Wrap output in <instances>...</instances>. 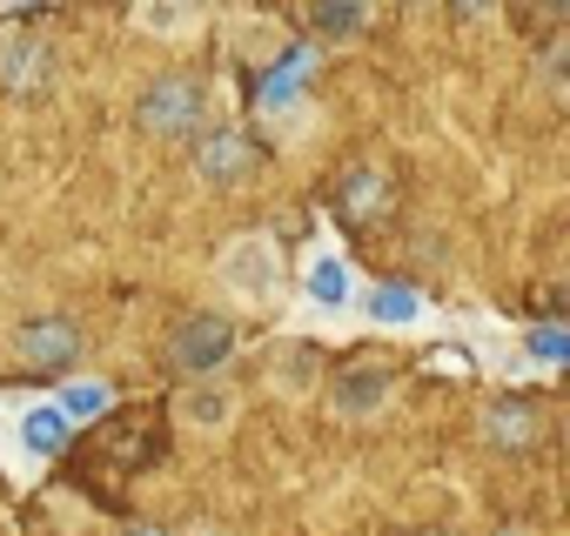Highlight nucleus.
Instances as JSON below:
<instances>
[{
    "label": "nucleus",
    "mask_w": 570,
    "mask_h": 536,
    "mask_svg": "<svg viewBox=\"0 0 570 536\" xmlns=\"http://www.w3.org/2000/svg\"><path fill=\"white\" fill-rule=\"evenodd\" d=\"M303 289H309L323 309H343V302H350V268H343L336 255H316V261H309V276H303Z\"/></svg>",
    "instance_id": "nucleus-13"
},
{
    "label": "nucleus",
    "mask_w": 570,
    "mask_h": 536,
    "mask_svg": "<svg viewBox=\"0 0 570 536\" xmlns=\"http://www.w3.org/2000/svg\"><path fill=\"white\" fill-rule=\"evenodd\" d=\"M262 376H268L275 396H316V389H323V356L289 336V343H275V349L262 356Z\"/></svg>",
    "instance_id": "nucleus-6"
},
{
    "label": "nucleus",
    "mask_w": 570,
    "mask_h": 536,
    "mask_svg": "<svg viewBox=\"0 0 570 536\" xmlns=\"http://www.w3.org/2000/svg\"><path fill=\"white\" fill-rule=\"evenodd\" d=\"M0 81H8L14 95L41 88V81H48V41H35V34H14V41H0Z\"/></svg>",
    "instance_id": "nucleus-9"
},
{
    "label": "nucleus",
    "mask_w": 570,
    "mask_h": 536,
    "mask_svg": "<svg viewBox=\"0 0 570 536\" xmlns=\"http://www.w3.org/2000/svg\"><path fill=\"white\" fill-rule=\"evenodd\" d=\"M21 356H28V363H68V356H75V322L48 316V322L21 329Z\"/></svg>",
    "instance_id": "nucleus-11"
},
{
    "label": "nucleus",
    "mask_w": 570,
    "mask_h": 536,
    "mask_svg": "<svg viewBox=\"0 0 570 536\" xmlns=\"http://www.w3.org/2000/svg\"><path fill=\"white\" fill-rule=\"evenodd\" d=\"M248 168H255L248 135L215 128V135H202V141H195V175H202L208 188H235V181H248Z\"/></svg>",
    "instance_id": "nucleus-5"
},
{
    "label": "nucleus",
    "mask_w": 570,
    "mask_h": 536,
    "mask_svg": "<svg viewBox=\"0 0 570 536\" xmlns=\"http://www.w3.org/2000/svg\"><path fill=\"white\" fill-rule=\"evenodd\" d=\"M416 316H423V296H416V289H396V282H390V289L370 296V322H383V329H403V322H416Z\"/></svg>",
    "instance_id": "nucleus-14"
},
{
    "label": "nucleus",
    "mask_w": 570,
    "mask_h": 536,
    "mask_svg": "<svg viewBox=\"0 0 570 536\" xmlns=\"http://www.w3.org/2000/svg\"><path fill=\"white\" fill-rule=\"evenodd\" d=\"M61 443H68V416H61L55 403H41V409L21 416V449H28V456H55Z\"/></svg>",
    "instance_id": "nucleus-12"
},
{
    "label": "nucleus",
    "mask_w": 570,
    "mask_h": 536,
    "mask_svg": "<svg viewBox=\"0 0 570 536\" xmlns=\"http://www.w3.org/2000/svg\"><path fill=\"white\" fill-rule=\"evenodd\" d=\"M202 21V0H135V28L155 41H181Z\"/></svg>",
    "instance_id": "nucleus-10"
},
{
    "label": "nucleus",
    "mask_w": 570,
    "mask_h": 536,
    "mask_svg": "<svg viewBox=\"0 0 570 536\" xmlns=\"http://www.w3.org/2000/svg\"><path fill=\"white\" fill-rule=\"evenodd\" d=\"M390 396H396V369H390V363H350V369L330 376V409H336L343 423H370V416H383Z\"/></svg>",
    "instance_id": "nucleus-3"
},
{
    "label": "nucleus",
    "mask_w": 570,
    "mask_h": 536,
    "mask_svg": "<svg viewBox=\"0 0 570 536\" xmlns=\"http://www.w3.org/2000/svg\"><path fill=\"white\" fill-rule=\"evenodd\" d=\"M316 21H323V34H356L363 21H370V8H363V0H316Z\"/></svg>",
    "instance_id": "nucleus-16"
},
{
    "label": "nucleus",
    "mask_w": 570,
    "mask_h": 536,
    "mask_svg": "<svg viewBox=\"0 0 570 536\" xmlns=\"http://www.w3.org/2000/svg\"><path fill=\"white\" fill-rule=\"evenodd\" d=\"M215 276H222V289H228L235 302L262 309V302H275V289H282V255H275L268 235H235V241H222V255H215Z\"/></svg>",
    "instance_id": "nucleus-1"
},
{
    "label": "nucleus",
    "mask_w": 570,
    "mask_h": 536,
    "mask_svg": "<svg viewBox=\"0 0 570 536\" xmlns=\"http://www.w3.org/2000/svg\"><path fill=\"white\" fill-rule=\"evenodd\" d=\"M483 443H490V449H530V443H537V409L517 403V396L490 403V409H483Z\"/></svg>",
    "instance_id": "nucleus-8"
},
{
    "label": "nucleus",
    "mask_w": 570,
    "mask_h": 536,
    "mask_svg": "<svg viewBox=\"0 0 570 536\" xmlns=\"http://www.w3.org/2000/svg\"><path fill=\"white\" fill-rule=\"evenodd\" d=\"M181 423H188V429H228V423H235V389L195 376V383L181 389Z\"/></svg>",
    "instance_id": "nucleus-7"
},
{
    "label": "nucleus",
    "mask_w": 570,
    "mask_h": 536,
    "mask_svg": "<svg viewBox=\"0 0 570 536\" xmlns=\"http://www.w3.org/2000/svg\"><path fill=\"white\" fill-rule=\"evenodd\" d=\"M376 195H383V181H376V175H370V168H363V175H350V181H343V208H350V215H356V208H370V201H376Z\"/></svg>",
    "instance_id": "nucleus-18"
},
{
    "label": "nucleus",
    "mask_w": 570,
    "mask_h": 536,
    "mask_svg": "<svg viewBox=\"0 0 570 536\" xmlns=\"http://www.w3.org/2000/svg\"><path fill=\"white\" fill-rule=\"evenodd\" d=\"M202 81H188V75H161V81H148L141 88V101H135V121L148 128V135H161V141H175V135H188L195 121H202Z\"/></svg>",
    "instance_id": "nucleus-2"
},
{
    "label": "nucleus",
    "mask_w": 570,
    "mask_h": 536,
    "mask_svg": "<svg viewBox=\"0 0 570 536\" xmlns=\"http://www.w3.org/2000/svg\"><path fill=\"white\" fill-rule=\"evenodd\" d=\"M530 356H537V363H563V356H570V343H563V329H557V322H543V329H530Z\"/></svg>",
    "instance_id": "nucleus-17"
},
{
    "label": "nucleus",
    "mask_w": 570,
    "mask_h": 536,
    "mask_svg": "<svg viewBox=\"0 0 570 536\" xmlns=\"http://www.w3.org/2000/svg\"><path fill=\"white\" fill-rule=\"evenodd\" d=\"M108 403H115V396H108V383H88V376H81V383H68V389H61V403H55V409L75 423V416H101Z\"/></svg>",
    "instance_id": "nucleus-15"
},
{
    "label": "nucleus",
    "mask_w": 570,
    "mask_h": 536,
    "mask_svg": "<svg viewBox=\"0 0 570 536\" xmlns=\"http://www.w3.org/2000/svg\"><path fill=\"white\" fill-rule=\"evenodd\" d=\"M543 8H550V14H563V0H543Z\"/></svg>",
    "instance_id": "nucleus-22"
},
{
    "label": "nucleus",
    "mask_w": 570,
    "mask_h": 536,
    "mask_svg": "<svg viewBox=\"0 0 570 536\" xmlns=\"http://www.w3.org/2000/svg\"><path fill=\"white\" fill-rule=\"evenodd\" d=\"M450 8H456V14H470V21H476V14H490V8H497V0H450Z\"/></svg>",
    "instance_id": "nucleus-20"
},
{
    "label": "nucleus",
    "mask_w": 570,
    "mask_h": 536,
    "mask_svg": "<svg viewBox=\"0 0 570 536\" xmlns=\"http://www.w3.org/2000/svg\"><path fill=\"white\" fill-rule=\"evenodd\" d=\"M228 349H235V322H222V316H188V322L175 329V343H168V356H175L181 376H208V369H222Z\"/></svg>",
    "instance_id": "nucleus-4"
},
{
    "label": "nucleus",
    "mask_w": 570,
    "mask_h": 536,
    "mask_svg": "<svg viewBox=\"0 0 570 536\" xmlns=\"http://www.w3.org/2000/svg\"><path fill=\"white\" fill-rule=\"evenodd\" d=\"M235 48H242V54H248V48H275V28H268V21H242V28H235Z\"/></svg>",
    "instance_id": "nucleus-19"
},
{
    "label": "nucleus",
    "mask_w": 570,
    "mask_h": 536,
    "mask_svg": "<svg viewBox=\"0 0 570 536\" xmlns=\"http://www.w3.org/2000/svg\"><path fill=\"white\" fill-rule=\"evenodd\" d=\"M128 536H168V529H128Z\"/></svg>",
    "instance_id": "nucleus-21"
},
{
    "label": "nucleus",
    "mask_w": 570,
    "mask_h": 536,
    "mask_svg": "<svg viewBox=\"0 0 570 536\" xmlns=\"http://www.w3.org/2000/svg\"><path fill=\"white\" fill-rule=\"evenodd\" d=\"M503 536H530V529H503Z\"/></svg>",
    "instance_id": "nucleus-23"
}]
</instances>
